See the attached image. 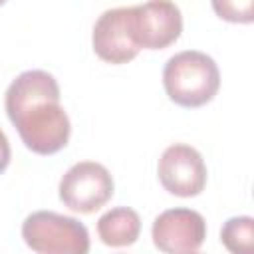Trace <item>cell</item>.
<instances>
[{
	"mask_svg": "<svg viewBox=\"0 0 254 254\" xmlns=\"http://www.w3.org/2000/svg\"><path fill=\"white\" fill-rule=\"evenodd\" d=\"M133 22L137 44L147 50H163L183 32V16L173 0H149L133 6Z\"/></svg>",
	"mask_w": 254,
	"mask_h": 254,
	"instance_id": "ba28073f",
	"label": "cell"
},
{
	"mask_svg": "<svg viewBox=\"0 0 254 254\" xmlns=\"http://www.w3.org/2000/svg\"><path fill=\"white\" fill-rule=\"evenodd\" d=\"M6 113L24 145L38 155H54L67 145L71 125L60 105V85L44 69L22 71L6 89Z\"/></svg>",
	"mask_w": 254,
	"mask_h": 254,
	"instance_id": "6da1fadb",
	"label": "cell"
},
{
	"mask_svg": "<svg viewBox=\"0 0 254 254\" xmlns=\"http://www.w3.org/2000/svg\"><path fill=\"white\" fill-rule=\"evenodd\" d=\"M93 50L107 64H127L139 54L135 38L133 6L105 10L93 26Z\"/></svg>",
	"mask_w": 254,
	"mask_h": 254,
	"instance_id": "5b68a950",
	"label": "cell"
},
{
	"mask_svg": "<svg viewBox=\"0 0 254 254\" xmlns=\"http://www.w3.org/2000/svg\"><path fill=\"white\" fill-rule=\"evenodd\" d=\"M111 196L113 177L101 163L95 161L75 163L60 181L62 202L79 214H91L99 210Z\"/></svg>",
	"mask_w": 254,
	"mask_h": 254,
	"instance_id": "277c9868",
	"label": "cell"
},
{
	"mask_svg": "<svg viewBox=\"0 0 254 254\" xmlns=\"http://www.w3.org/2000/svg\"><path fill=\"white\" fill-rule=\"evenodd\" d=\"M159 181L175 196H196L206 185V165L202 155L185 143L167 147L159 159Z\"/></svg>",
	"mask_w": 254,
	"mask_h": 254,
	"instance_id": "8992f818",
	"label": "cell"
},
{
	"mask_svg": "<svg viewBox=\"0 0 254 254\" xmlns=\"http://www.w3.org/2000/svg\"><path fill=\"white\" fill-rule=\"evenodd\" d=\"M163 85L171 101L183 107L208 103L220 87V71L210 56L185 50L171 56L163 67Z\"/></svg>",
	"mask_w": 254,
	"mask_h": 254,
	"instance_id": "7a4b0ae2",
	"label": "cell"
},
{
	"mask_svg": "<svg viewBox=\"0 0 254 254\" xmlns=\"http://www.w3.org/2000/svg\"><path fill=\"white\" fill-rule=\"evenodd\" d=\"M22 238L38 254H85L89 252L87 228L73 216L52 210H36L22 224Z\"/></svg>",
	"mask_w": 254,
	"mask_h": 254,
	"instance_id": "3957f363",
	"label": "cell"
},
{
	"mask_svg": "<svg viewBox=\"0 0 254 254\" xmlns=\"http://www.w3.org/2000/svg\"><path fill=\"white\" fill-rule=\"evenodd\" d=\"M151 236L161 252H196L206 238V222L192 208H169L155 218Z\"/></svg>",
	"mask_w": 254,
	"mask_h": 254,
	"instance_id": "52a82bcc",
	"label": "cell"
},
{
	"mask_svg": "<svg viewBox=\"0 0 254 254\" xmlns=\"http://www.w3.org/2000/svg\"><path fill=\"white\" fill-rule=\"evenodd\" d=\"M8 163H10V143H8L6 133L0 129V173H4Z\"/></svg>",
	"mask_w": 254,
	"mask_h": 254,
	"instance_id": "7c38bea8",
	"label": "cell"
},
{
	"mask_svg": "<svg viewBox=\"0 0 254 254\" xmlns=\"http://www.w3.org/2000/svg\"><path fill=\"white\" fill-rule=\"evenodd\" d=\"M220 240L226 250L234 254H248L254 248V220L252 216H232L220 230Z\"/></svg>",
	"mask_w": 254,
	"mask_h": 254,
	"instance_id": "30bf717a",
	"label": "cell"
},
{
	"mask_svg": "<svg viewBox=\"0 0 254 254\" xmlns=\"http://www.w3.org/2000/svg\"><path fill=\"white\" fill-rule=\"evenodd\" d=\"M141 232V218L129 206H115L99 216L97 234L105 246L123 248L137 242Z\"/></svg>",
	"mask_w": 254,
	"mask_h": 254,
	"instance_id": "9c48e42d",
	"label": "cell"
},
{
	"mask_svg": "<svg viewBox=\"0 0 254 254\" xmlns=\"http://www.w3.org/2000/svg\"><path fill=\"white\" fill-rule=\"evenodd\" d=\"M218 18L236 24H250L254 18V0H210Z\"/></svg>",
	"mask_w": 254,
	"mask_h": 254,
	"instance_id": "8fae6325",
	"label": "cell"
},
{
	"mask_svg": "<svg viewBox=\"0 0 254 254\" xmlns=\"http://www.w3.org/2000/svg\"><path fill=\"white\" fill-rule=\"evenodd\" d=\"M4 2H6V0H0V6H2V4H4Z\"/></svg>",
	"mask_w": 254,
	"mask_h": 254,
	"instance_id": "4fadbf2b",
	"label": "cell"
}]
</instances>
